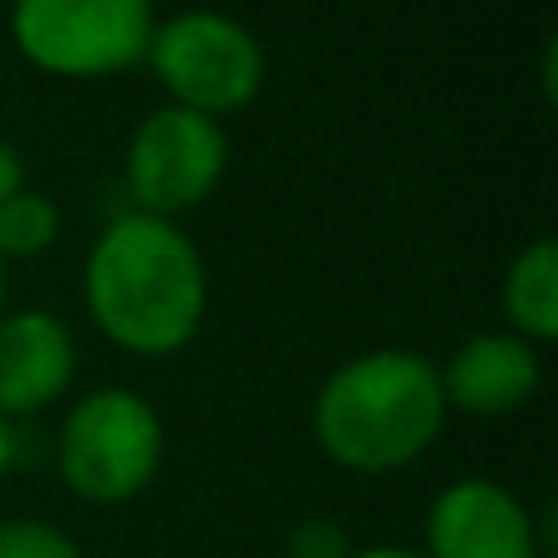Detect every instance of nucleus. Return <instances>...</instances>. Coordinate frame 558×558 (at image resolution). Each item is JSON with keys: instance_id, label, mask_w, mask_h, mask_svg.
<instances>
[{"instance_id": "nucleus-1", "label": "nucleus", "mask_w": 558, "mask_h": 558, "mask_svg": "<svg viewBox=\"0 0 558 558\" xmlns=\"http://www.w3.org/2000/svg\"><path fill=\"white\" fill-rule=\"evenodd\" d=\"M94 328L128 357H177L206 324L211 279L177 221L123 211L98 231L84 260Z\"/></svg>"}, {"instance_id": "nucleus-2", "label": "nucleus", "mask_w": 558, "mask_h": 558, "mask_svg": "<svg viewBox=\"0 0 558 558\" xmlns=\"http://www.w3.org/2000/svg\"><path fill=\"white\" fill-rule=\"evenodd\" d=\"M441 367L412 348H373L338 363L314 392V441L348 475H397L446 432Z\"/></svg>"}, {"instance_id": "nucleus-3", "label": "nucleus", "mask_w": 558, "mask_h": 558, "mask_svg": "<svg viewBox=\"0 0 558 558\" xmlns=\"http://www.w3.org/2000/svg\"><path fill=\"white\" fill-rule=\"evenodd\" d=\"M167 432L157 407L133 387H94L69 407L54 436V471L84 505L113 510L157 481Z\"/></svg>"}, {"instance_id": "nucleus-4", "label": "nucleus", "mask_w": 558, "mask_h": 558, "mask_svg": "<svg viewBox=\"0 0 558 558\" xmlns=\"http://www.w3.org/2000/svg\"><path fill=\"white\" fill-rule=\"evenodd\" d=\"M147 69L177 108L211 123L245 113L265 88V45L245 20L226 10H177L157 20Z\"/></svg>"}, {"instance_id": "nucleus-5", "label": "nucleus", "mask_w": 558, "mask_h": 558, "mask_svg": "<svg viewBox=\"0 0 558 558\" xmlns=\"http://www.w3.org/2000/svg\"><path fill=\"white\" fill-rule=\"evenodd\" d=\"M153 29L157 0H10V39L20 59L69 84L137 69Z\"/></svg>"}, {"instance_id": "nucleus-6", "label": "nucleus", "mask_w": 558, "mask_h": 558, "mask_svg": "<svg viewBox=\"0 0 558 558\" xmlns=\"http://www.w3.org/2000/svg\"><path fill=\"white\" fill-rule=\"evenodd\" d=\"M231 167V137L221 123L167 104L137 123L123 153V182L137 211L177 221L216 196Z\"/></svg>"}, {"instance_id": "nucleus-7", "label": "nucleus", "mask_w": 558, "mask_h": 558, "mask_svg": "<svg viewBox=\"0 0 558 558\" xmlns=\"http://www.w3.org/2000/svg\"><path fill=\"white\" fill-rule=\"evenodd\" d=\"M426 558H549L539 544V514L490 475H461L441 485L422 520Z\"/></svg>"}, {"instance_id": "nucleus-8", "label": "nucleus", "mask_w": 558, "mask_h": 558, "mask_svg": "<svg viewBox=\"0 0 558 558\" xmlns=\"http://www.w3.org/2000/svg\"><path fill=\"white\" fill-rule=\"evenodd\" d=\"M78 377L74 328L49 308L0 314V416H35L54 407Z\"/></svg>"}, {"instance_id": "nucleus-9", "label": "nucleus", "mask_w": 558, "mask_h": 558, "mask_svg": "<svg viewBox=\"0 0 558 558\" xmlns=\"http://www.w3.org/2000/svg\"><path fill=\"white\" fill-rule=\"evenodd\" d=\"M544 387V357L510 328H481L441 367V392L451 412L465 416H510L534 402Z\"/></svg>"}, {"instance_id": "nucleus-10", "label": "nucleus", "mask_w": 558, "mask_h": 558, "mask_svg": "<svg viewBox=\"0 0 558 558\" xmlns=\"http://www.w3.org/2000/svg\"><path fill=\"white\" fill-rule=\"evenodd\" d=\"M500 308H505V328L520 333L524 343L544 348L558 338V245L549 235L530 241L505 265Z\"/></svg>"}, {"instance_id": "nucleus-11", "label": "nucleus", "mask_w": 558, "mask_h": 558, "mask_svg": "<svg viewBox=\"0 0 558 558\" xmlns=\"http://www.w3.org/2000/svg\"><path fill=\"white\" fill-rule=\"evenodd\" d=\"M59 241V206L45 192H15L0 202V260H35Z\"/></svg>"}, {"instance_id": "nucleus-12", "label": "nucleus", "mask_w": 558, "mask_h": 558, "mask_svg": "<svg viewBox=\"0 0 558 558\" xmlns=\"http://www.w3.org/2000/svg\"><path fill=\"white\" fill-rule=\"evenodd\" d=\"M0 558H84V549L59 524L20 514V520H0Z\"/></svg>"}, {"instance_id": "nucleus-13", "label": "nucleus", "mask_w": 558, "mask_h": 558, "mask_svg": "<svg viewBox=\"0 0 558 558\" xmlns=\"http://www.w3.org/2000/svg\"><path fill=\"white\" fill-rule=\"evenodd\" d=\"M353 549V534L328 514H308L284 534V558H348Z\"/></svg>"}, {"instance_id": "nucleus-14", "label": "nucleus", "mask_w": 558, "mask_h": 558, "mask_svg": "<svg viewBox=\"0 0 558 558\" xmlns=\"http://www.w3.org/2000/svg\"><path fill=\"white\" fill-rule=\"evenodd\" d=\"M15 192H25V157L10 137H0V202H10Z\"/></svg>"}, {"instance_id": "nucleus-15", "label": "nucleus", "mask_w": 558, "mask_h": 558, "mask_svg": "<svg viewBox=\"0 0 558 558\" xmlns=\"http://www.w3.org/2000/svg\"><path fill=\"white\" fill-rule=\"evenodd\" d=\"M348 558H426V554L407 549V544H363V549H353Z\"/></svg>"}, {"instance_id": "nucleus-16", "label": "nucleus", "mask_w": 558, "mask_h": 558, "mask_svg": "<svg viewBox=\"0 0 558 558\" xmlns=\"http://www.w3.org/2000/svg\"><path fill=\"white\" fill-rule=\"evenodd\" d=\"M10 461H15V426L0 416V481L10 475Z\"/></svg>"}, {"instance_id": "nucleus-17", "label": "nucleus", "mask_w": 558, "mask_h": 558, "mask_svg": "<svg viewBox=\"0 0 558 558\" xmlns=\"http://www.w3.org/2000/svg\"><path fill=\"white\" fill-rule=\"evenodd\" d=\"M554 64H558V45L549 39V45H544V64H539V74H544V98H549V104H554Z\"/></svg>"}, {"instance_id": "nucleus-18", "label": "nucleus", "mask_w": 558, "mask_h": 558, "mask_svg": "<svg viewBox=\"0 0 558 558\" xmlns=\"http://www.w3.org/2000/svg\"><path fill=\"white\" fill-rule=\"evenodd\" d=\"M5 279H10V265L0 260V314H5Z\"/></svg>"}]
</instances>
